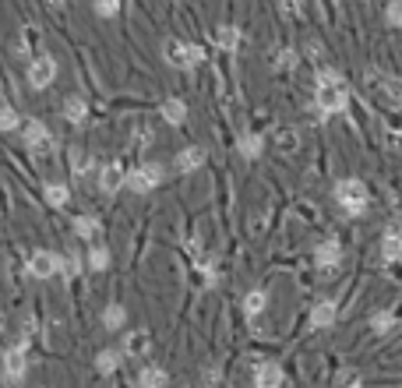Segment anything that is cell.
<instances>
[{
	"label": "cell",
	"mask_w": 402,
	"mask_h": 388,
	"mask_svg": "<svg viewBox=\"0 0 402 388\" xmlns=\"http://www.w3.org/2000/svg\"><path fill=\"white\" fill-rule=\"evenodd\" d=\"M88 261H92V268H95V272H102V268H109V251H106V247H92Z\"/></svg>",
	"instance_id": "obj_31"
},
{
	"label": "cell",
	"mask_w": 402,
	"mask_h": 388,
	"mask_svg": "<svg viewBox=\"0 0 402 388\" xmlns=\"http://www.w3.org/2000/svg\"><path fill=\"white\" fill-rule=\"evenodd\" d=\"M121 11V0H95V15L99 18H117Z\"/></svg>",
	"instance_id": "obj_29"
},
{
	"label": "cell",
	"mask_w": 402,
	"mask_h": 388,
	"mask_svg": "<svg viewBox=\"0 0 402 388\" xmlns=\"http://www.w3.org/2000/svg\"><path fill=\"white\" fill-rule=\"evenodd\" d=\"M124 321H127L124 304H109V307L102 311V325H106V328H124Z\"/></svg>",
	"instance_id": "obj_25"
},
{
	"label": "cell",
	"mask_w": 402,
	"mask_h": 388,
	"mask_svg": "<svg viewBox=\"0 0 402 388\" xmlns=\"http://www.w3.org/2000/svg\"><path fill=\"white\" fill-rule=\"evenodd\" d=\"M254 388H282V367L279 364H258Z\"/></svg>",
	"instance_id": "obj_12"
},
{
	"label": "cell",
	"mask_w": 402,
	"mask_h": 388,
	"mask_svg": "<svg viewBox=\"0 0 402 388\" xmlns=\"http://www.w3.org/2000/svg\"><path fill=\"white\" fill-rule=\"evenodd\" d=\"M335 314H339V311H335V304H332V300H321V304L311 311V325H314V328H332Z\"/></svg>",
	"instance_id": "obj_18"
},
{
	"label": "cell",
	"mask_w": 402,
	"mask_h": 388,
	"mask_svg": "<svg viewBox=\"0 0 402 388\" xmlns=\"http://www.w3.org/2000/svg\"><path fill=\"white\" fill-rule=\"evenodd\" d=\"M22 141H25L32 152H39V155H46V152L56 148V138L46 131L42 121H25V124H22Z\"/></svg>",
	"instance_id": "obj_5"
},
{
	"label": "cell",
	"mask_w": 402,
	"mask_h": 388,
	"mask_svg": "<svg viewBox=\"0 0 402 388\" xmlns=\"http://www.w3.org/2000/svg\"><path fill=\"white\" fill-rule=\"evenodd\" d=\"M148 350H152V336H148L145 328L127 332V339H124V353L127 357H148Z\"/></svg>",
	"instance_id": "obj_11"
},
{
	"label": "cell",
	"mask_w": 402,
	"mask_h": 388,
	"mask_svg": "<svg viewBox=\"0 0 402 388\" xmlns=\"http://www.w3.org/2000/svg\"><path fill=\"white\" fill-rule=\"evenodd\" d=\"M0 131H22V117L11 106H0Z\"/></svg>",
	"instance_id": "obj_27"
},
{
	"label": "cell",
	"mask_w": 402,
	"mask_h": 388,
	"mask_svg": "<svg viewBox=\"0 0 402 388\" xmlns=\"http://www.w3.org/2000/svg\"><path fill=\"white\" fill-rule=\"evenodd\" d=\"M68 198H71L68 184H49V187H46V205H49V208H64Z\"/></svg>",
	"instance_id": "obj_24"
},
{
	"label": "cell",
	"mask_w": 402,
	"mask_h": 388,
	"mask_svg": "<svg viewBox=\"0 0 402 388\" xmlns=\"http://www.w3.org/2000/svg\"><path fill=\"white\" fill-rule=\"evenodd\" d=\"M201 162H205V148H201V145H191V148H180V152H177V170H180V173L198 170Z\"/></svg>",
	"instance_id": "obj_13"
},
{
	"label": "cell",
	"mask_w": 402,
	"mask_h": 388,
	"mask_svg": "<svg viewBox=\"0 0 402 388\" xmlns=\"http://www.w3.org/2000/svg\"><path fill=\"white\" fill-rule=\"evenodd\" d=\"M64 275H68V279H71V275H78V254L75 251L64 258Z\"/></svg>",
	"instance_id": "obj_34"
},
{
	"label": "cell",
	"mask_w": 402,
	"mask_h": 388,
	"mask_svg": "<svg viewBox=\"0 0 402 388\" xmlns=\"http://www.w3.org/2000/svg\"><path fill=\"white\" fill-rule=\"evenodd\" d=\"M29 272L36 275V279H53V275H64V258L53 254V251H32Z\"/></svg>",
	"instance_id": "obj_6"
},
{
	"label": "cell",
	"mask_w": 402,
	"mask_h": 388,
	"mask_svg": "<svg viewBox=\"0 0 402 388\" xmlns=\"http://www.w3.org/2000/svg\"><path fill=\"white\" fill-rule=\"evenodd\" d=\"M335 201L346 208L350 215H364V212H367V201H371L367 184H364V180H339V184H335Z\"/></svg>",
	"instance_id": "obj_3"
},
{
	"label": "cell",
	"mask_w": 402,
	"mask_h": 388,
	"mask_svg": "<svg viewBox=\"0 0 402 388\" xmlns=\"http://www.w3.org/2000/svg\"><path fill=\"white\" fill-rule=\"evenodd\" d=\"M138 385H141V388H166V385H169V374H166L162 367H145V371L138 374Z\"/></svg>",
	"instance_id": "obj_20"
},
{
	"label": "cell",
	"mask_w": 402,
	"mask_h": 388,
	"mask_svg": "<svg viewBox=\"0 0 402 388\" xmlns=\"http://www.w3.org/2000/svg\"><path fill=\"white\" fill-rule=\"evenodd\" d=\"M64 117H68V124H85L88 102H85L82 95H68V99H64Z\"/></svg>",
	"instance_id": "obj_15"
},
{
	"label": "cell",
	"mask_w": 402,
	"mask_h": 388,
	"mask_svg": "<svg viewBox=\"0 0 402 388\" xmlns=\"http://www.w3.org/2000/svg\"><path fill=\"white\" fill-rule=\"evenodd\" d=\"M159 180H162V166H159V162H141V166H134V170L127 173V187H131L134 194L155 191Z\"/></svg>",
	"instance_id": "obj_4"
},
{
	"label": "cell",
	"mask_w": 402,
	"mask_h": 388,
	"mask_svg": "<svg viewBox=\"0 0 402 388\" xmlns=\"http://www.w3.org/2000/svg\"><path fill=\"white\" fill-rule=\"evenodd\" d=\"M350 388H364V385H350Z\"/></svg>",
	"instance_id": "obj_35"
},
{
	"label": "cell",
	"mask_w": 402,
	"mask_h": 388,
	"mask_svg": "<svg viewBox=\"0 0 402 388\" xmlns=\"http://www.w3.org/2000/svg\"><path fill=\"white\" fill-rule=\"evenodd\" d=\"M290 4H300V0H290Z\"/></svg>",
	"instance_id": "obj_36"
},
{
	"label": "cell",
	"mask_w": 402,
	"mask_h": 388,
	"mask_svg": "<svg viewBox=\"0 0 402 388\" xmlns=\"http://www.w3.org/2000/svg\"><path fill=\"white\" fill-rule=\"evenodd\" d=\"M371 328L378 332V336H388V332L395 328V318H392L388 311H381V314H374V318H371Z\"/></svg>",
	"instance_id": "obj_28"
},
{
	"label": "cell",
	"mask_w": 402,
	"mask_h": 388,
	"mask_svg": "<svg viewBox=\"0 0 402 388\" xmlns=\"http://www.w3.org/2000/svg\"><path fill=\"white\" fill-rule=\"evenodd\" d=\"M275 145H279L282 152H293V148H297V134L282 127V131H275Z\"/></svg>",
	"instance_id": "obj_30"
},
{
	"label": "cell",
	"mask_w": 402,
	"mask_h": 388,
	"mask_svg": "<svg viewBox=\"0 0 402 388\" xmlns=\"http://www.w3.org/2000/svg\"><path fill=\"white\" fill-rule=\"evenodd\" d=\"M53 82H56V61L49 53H42V57H36L29 64V85L32 88H49Z\"/></svg>",
	"instance_id": "obj_7"
},
{
	"label": "cell",
	"mask_w": 402,
	"mask_h": 388,
	"mask_svg": "<svg viewBox=\"0 0 402 388\" xmlns=\"http://www.w3.org/2000/svg\"><path fill=\"white\" fill-rule=\"evenodd\" d=\"M162 53H166L169 68H184V71H191V68H198L205 61V49L198 42H184V39H169Z\"/></svg>",
	"instance_id": "obj_2"
},
{
	"label": "cell",
	"mask_w": 402,
	"mask_h": 388,
	"mask_svg": "<svg viewBox=\"0 0 402 388\" xmlns=\"http://www.w3.org/2000/svg\"><path fill=\"white\" fill-rule=\"evenodd\" d=\"M399 254H402V237H399L395 230H388L385 240H381V258H385V261H395Z\"/></svg>",
	"instance_id": "obj_22"
},
{
	"label": "cell",
	"mask_w": 402,
	"mask_h": 388,
	"mask_svg": "<svg viewBox=\"0 0 402 388\" xmlns=\"http://www.w3.org/2000/svg\"><path fill=\"white\" fill-rule=\"evenodd\" d=\"M75 233L82 237V240H92L95 233H99V223L92 215H75Z\"/></svg>",
	"instance_id": "obj_26"
},
{
	"label": "cell",
	"mask_w": 402,
	"mask_h": 388,
	"mask_svg": "<svg viewBox=\"0 0 402 388\" xmlns=\"http://www.w3.org/2000/svg\"><path fill=\"white\" fill-rule=\"evenodd\" d=\"M121 367V353L117 350H102V353H95V371L99 374H113Z\"/></svg>",
	"instance_id": "obj_21"
},
{
	"label": "cell",
	"mask_w": 402,
	"mask_h": 388,
	"mask_svg": "<svg viewBox=\"0 0 402 388\" xmlns=\"http://www.w3.org/2000/svg\"><path fill=\"white\" fill-rule=\"evenodd\" d=\"M385 18H388V25H402V0H388V8H385Z\"/></svg>",
	"instance_id": "obj_32"
},
{
	"label": "cell",
	"mask_w": 402,
	"mask_h": 388,
	"mask_svg": "<svg viewBox=\"0 0 402 388\" xmlns=\"http://www.w3.org/2000/svg\"><path fill=\"white\" fill-rule=\"evenodd\" d=\"M314 102H318V109H321L325 117L342 114V109H346V102H350V85L342 82V75H335V71H321V75H318Z\"/></svg>",
	"instance_id": "obj_1"
},
{
	"label": "cell",
	"mask_w": 402,
	"mask_h": 388,
	"mask_svg": "<svg viewBox=\"0 0 402 388\" xmlns=\"http://www.w3.org/2000/svg\"><path fill=\"white\" fill-rule=\"evenodd\" d=\"M314 261H318L321 272H335L339 261H342V247H339V240H325V244H318V247H314Z\"/></svg>",
	"instance_id": "obj_10"
},
{
	"label": "cell",
	"mask_w": 402,
	"mask_h": 388,
	"mask_svg": "<svg viewBox=\"0 0 402 388\" xmlns=\"http://www.w3.org/2000/svg\"><path fill=\"white\" fill-rule=\"evenodd\" d=\"M25 371H29V343L22 339L4 353V374H8V381H22Z\"/></svg>",
	"instance_id": "obj_8"
},
{
	"label": "cell",
	"mask_w": 402,
	"mask_h": 388,
	"mask_svg": "<svg viewBox=\"0 0 402 388\" xmlns=\"http://www.w3.org/2000/svg\"><path fill=\"white\" fill-rule=\"evenodd\" d=\"M237 148H240V155H244V159H258V155H261V148H265V138H261L258 131H247V134H240Z\"/></svg>",
	"instance_id": "obj_16"
},
{
	"label": "cell",
	"mask_w": 402,
	"mask_h": 388,
	"mask_svg": "<svg viewBox=\"0 0 402 388\" xmlns=\"http://www.w3.org/2000/svg\"><path fill=\"white\" fill-rule=\"evenodd\" d=\"M374 82H378V88L385 92V99H388V102L402 106V78H392V75H378Z\"/></svg>",
	"instance_id": "obj_17"
},
{
	"label": "cell",
	"mask_w": 402,
	"mask_h": 388,
	"mask_svg": "<svg viewBox=\"0 0 402 388\" xmlns=\"http://www.w3.org/2000/svg\"><path fill=\"white\" fill-rule=\"evenodd\" d=\"M71 173H75V177H88V173H92V159H88V155H75Z\"/></svg>",
	"instance_id": "obj_33"
},
{
	"label": "cell",
	"mask_w": 402,
	"mask_h": 388,
	"mask_svg": "<svg viewBox=\"0 0 402 388\" xmlns=\"http://www.w3.org/2000/svg\"><path fill=\"white\" fill-rule=\"evenodd\" d=\"M265 304H268L265 290H251V293L244 297V314H247V318H258V314L265 311Z\"/></svg>",
	"instance_id": "obj_23"
},
{
	"label": "cell",
	"mask_w": 402,
	"mask_h": 388,
	"mask_svg": "<svg viewBox=\"0 0 402 388\" xmlns=\"http://www.w3.org/2000/svg\"><path fill=\"white\" fill-rule=\"evenodd\" d=\"M159 114H162L166 124H173V127H177V124L187 121V102H184V99H166V102L159 106Z\"/></svg>",
	"instance_id": "obj_14"
},
{
	"label": "cell",
	"mask_w": 402,
	"mask_h": 388,
	"mask_svg": "<svg viewBox=\"0 0 402 388\" xmlns=\"http://www.w3.org/2000/svg\"><path fill=\"white\" fill-rule=\"evenodd\" d=\"M127 173L131 170H124V162H106L102 170H99V187H102V194H117L121 187H127Z\"/></svg>",
	"instance_id": "obj_9"
},
{
	"label": "cell",
	"mask_w": 402,
	"mask_h": 388,
	"mask_svg": "<svg viewBox=\"0 0 402 388\" xmlns=\"http://www.w3.org/2000/svg\"><path fill=\"white\" fill-rule=\"evenodd\" d=\"M215 42L222 46V49H237L240 46V29L237 25H215Z\"/></svg>",
	"instance_id": "obj_19"
}]
</instances>
